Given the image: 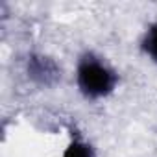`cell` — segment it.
<instances>
[{"instance_id": "cell-3", "label": "cell", "mask_w": 157, "mask_h": 157, "mask_svg": "<svg viewBox=\"0 0 157 157\" xmlns=\"http://www.w3.org/2000/svg\"><path fill=\"white\" fill-rule=\"evenodd\" d=\"M59 157H98V151L89 139L80 133H72Z\"/></svg>"}, {"instance_id": "cell-4", "label": "cell", "mask_w": 157, "mask_h": 157, "mask_svg": "<svg viewBox=\"0 0 157 157\" xmlns=\"http://www.w3.org/2000/svg\"><path fill=\"white\" fill-rule=\"evenodd\" d=\"M139 48H140L142 56L151 65L157 67V21H151L144 28V32L140 35V41H139Z\"/></svg>"}, {"instance_id": "cell-2", "label": "cell", "mask_w": 157, "mask_h": 157, "mask_svg": "<svg viewBox=\"0 0 157 157\" xmlns=\"http://www.w3.org/2000/svg\"><path fill=\"white\" fill-rule=\"evenodd\" d=\"M24 68H26V74L30 80L41 87H52L61 78L59 65L44 54H30L26 57Z\"/></svg>"}, {"instance_id": "cell-1", "label": "cell", "mask_w": 157, "mask_h": 157, "mask_svg": "<svg viewBox=\"0 0 157 157\" xmlns=\"http://www.w3.org/2000/svg\"><path fill=\"white\" fill-rule=\"evenodd\" d=\"M74 83L83 100L104 102L117 93L120 85V74L102 54L94 50H83L76 59Z\"/></svg>"}]
</instances>
